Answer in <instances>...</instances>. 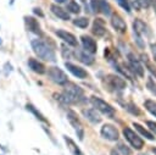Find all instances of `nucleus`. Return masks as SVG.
I'll list each match as a JSON object with an SVG mask.
<instances>
[{
  "label": "nucleus",
  "mask_w": 156,
  "mask_h": 155,
  "mask_svg": "<svg viewBox=\"0 0 156 155\" xmlns=\"http://www.w3.org/2000/svg\"><path fill=\"white\" fill-rule=\"evenodd\" d=\"M83 89L74 84V83H69L67 82L65 84V92L63 94H54V96L60 100V101H63L66 104H73V103H78L79 100H82L83 98Z\"/></svg>",
  "instance_id": "1"
},
{
  "label": "nucleus",
  "mask_w": 156,
  "mask_h": 155,
  "mask_svg": "<svg viewBox=\"0 0 156 155\" xmlns=\"http://www.w3.org/2000/svg\"><path fill=\"white\" fill-rule=\"evenodd\" d=\"M30 44H32L33 51L35 52V55L38 57H40V59H43L45 61H51V62L56 61V56H55L54 49L50 45H48L45 41H43L40 39H34V40H32Z\"/></svg>",
  "instance_id": "2"
},
{
  "label": "nucleus",
  "mask_w": 156,
  "mask_h": 155,
  "mask_svg": "<svg viewBox=\"0 0 156 155\" xmlns=\"http://www.w3.org/2000/svg\"><path fill=\"white\" fill-rule=\"evenodd\" d=\"M90 101H91V104L94 105V107H95L98 111L102 112L104 115H106V116H108V117H113V116H115V109H113L110 104H107L106 101H104L102 99H100V98H98V96H91Z\"/></svg>",
  "instance_id": "3"
},
{
  "label": "nucleus",
  "mask_w": 156,
  "mask_h": 155,
  "mask_svg": "<svg viewBox=\"0 0 156 155\" xmlns=\"http://www.w3.org/2000/svg\"><path fill=\"white\" fill-rule=\"evenodd\" d=\"M48 76H49V78L52 81V82H55V83H57V84H60V85H65L67 82H68V77H67V74L61 70V68H58V67H49V70H48Z\"/></svg>",
  "instance_id": "4"
},
{
  "label": "nucleus",
  "mask_w": 156,
  "mask_h": 155,
  "mask_svg": "<svg viewBox=\"0 0 156 155\" xmlns=\"http://www.w3.org/2000/svg\"><path fill=\"white\" fill-rule=\"evenodd\" d=\"M123 134H124V138L129 142V144H130L134 149L140 150V149L144 146L143 139H141L135 132H133L129 127H124V128H123Z\"/></svg>",
  "instance_id": "5"
},
{
  "label": "nucleus",
  "mask_w": 156,
  "mask_h": 155,
  "mask_svg": "<svg viewBox=\"0 0 156 155\" xmlns=\"http://www.w3.org/2000/svg\"><path fill=\"white\" fill-rule=\"evenodd\" d=\"M67 118H68L69 123L74 127V129H76V132H77V135H78L79 139L82 140L83 137H84V129H83V126H82V123H80V121H79V118H78V116H77V114H76L74 111H68V112H67Z\"/></svg>",
  "instance_id": "6"
},
{
  "label": "nucleus",
  "mask_w": 156,
  "mask_h": 155,
  "mask_svg": "<svg viewBox=\"0 0 156 155\" xmlns=\"http://www.w3.org/2000/svg\"><path fill=\"white\" fill-rule=\"evenodd\" d=\"M101 135H102L105 139L112 140V142L117 140L118 137H119L117 128H116L115 126H112V124H108V123H106V124H104V126L101 127Z\"/></svg>",
  "instance_id": "7"
},
{
  "label": "nucleus",
  "mask_w": 156,
  "mask_h": 155,
  "mask_svg": "<svg viewBox=\"0 0 156 155\" xmlns=\"http://www.w3.org/2000/svg\"><path fill=\"white\" fill-rule=\"evenodd\" d=\"M90 5L95 12H102L106 16L111 13V6L106 0H90Z\"/></svg>",
  "instance_id": "8"
},
{
  "label": "nucleus",
  "mask_w": 156,
  "mask_h": 155,
  "mask_svg": "<svg viewBox=\"0 0 156 155\" xmlns=\"http://www.w3.org/2000/svg\"><path fill=\"white\" fill-rule=\"evenodd\" d=\"M80 40H82L83 49L85 51H88L89 54H95L96 52L98 45H96V41L91 37H89V35H82L80 37Z\"/></svg>",
  "instance_id": "9"
},
{
  "label": "nucleus",
  "mask_w": 156,
  "mask_h": 155,
  "mask_svg": "<svg viewBox=\"0 0 156 155\" xmlns=\"http://www.w3.org/2000/svg\"><path fill=\"white\" fill-rule=\"evenodd\" d=\"M128 62H129L130 70L135 74H138L139 77H144V68H143V66L140 65V62L136 60V57L133 54H129L128 55Z\"/></svg>",
  "instance_id": "10"
},
{
  "label": "nucleus",
  "mask_w": 156,
  "mask_h": 155,
  "mask_svg": "<svg viewBox=\"0 0 156 155\" xmlns=\"http://www.w3.org/2000/svg\"><path fill=\"white\" fill-rule=\"evenodd\" d=\"M111 24L119 33H124L127 31V24H126L124 20L119 15H117V13H113L112 15V17H111Z\"/></svg>",
  "instance_id": "11"
},
{
  "label": "nucleus",
  "mask_w": 156,
  "mask_h": 155,
  "mask_svg": "<svg viewBox=\"0 0 156 155\" xmlns=\"http://www.w3.org/2000/svg\"><path fill=\"white\" fill-rule=\"evenodd\" d=\"M65 66H66V68H67L73 76H76L77 78H87V77H88V72H87L84 68L79 67V66H76V65H73V63H71V62H66Z\"/></svg>",
  "instance_id": "12"
},
{
  "label": "nucleus",
  "mask_w": 156,
  "mask_h": 155,
  "mask_svg": "<svg viewBox=\"0 0 156 155\" xmlns=\"http://www.w3.org/2000/svg\"><path fill=\"white\" fill-rule=\"evenodd\" d=\"M56 34H57V37H60V39H62L68 45H72V46L77 45V38L72 33L63 31V29H58V31H56Z\"/></svg>",
  "instance_id": "13"
},
{
  "label": "nucleus",
  "mask_w": 156,
  "mask_h": 155,
  "mask_svg": "<svg viewBox=\"0 0 156 155\" xmlns=\"http://www.w3.org/2000/svg\"><path fill=\"white\" fill-rule=\"evenodd\" d=\"M133 28H134V34L138 35L136 39H138L139 45H143L141 41H140V35L141 34H145V32H146V24L141 20H135L134 23H133Z\"/></svg>",
  "instance_id": "14"
},
{
  "label": "nucleus",
  "mask_w": 156,
  "mask_h": 155,
  "mask_svg": "<svg viewBox=\"0 0 156 155\" xmlns=\"http://www.w3.org/2000/svg\"><path fill=\"white\" fill-rule=\"evenodd\" d=\"M107 79H108L110 85H111L112 88H115V89L122 90V89H124V88H126V82H124V79H123V78H121V77H118V76L110 74V76L107 77Z\"/></svg>",
  "instance_id": "15"
},
{
  "label": "nucleus",
  "mask_w": 156,
  "mask_h": 155,
  "mask_svg": "<svg viewBox=\"0 0 156 155\" xmlns=\"http://www.w3.org/2000/svg\"><path fill=\"white\" fill-rule=\"evenodd\" d=\"M74 54H76V57H77L80 62H83V63H85V65H91V63L94 62L93 56H91V55H89V52H88V51H85V50L77 49Z\"/></svg>",
  "instance_id": "16"
},
{
  "label": "nucleus",
  "mask_w": 156,
  "mask_h": 155,
  "mask_svg": "<svg viewBox=\"0 0 156 155\" xmlns=\"http://www.w3.org/2000/svg\"><path fill=\"white\" fill-rule=\"evenodd\" d=\"M82 112H83V115L85 116V118L89 120L91 123H100L101 117H100L99 114L96 112V109H84Z\"/></svg>",
  "instance_id": "17"
},
{
  "label": "nucleus",
  "mask_w": 156,
  "mask_h": 155,
  "mask_svg": "<svg viewBox=\"0 0 156 155\" xmlns=\"http://www.w3.org/2000/svg\"><path fill=\"white\" fill-rule=\"evenodd\" d=\"M50 9H51L52 13H54L55 16H57L58 18H61V20H63V21H68V20H69V12H68L67 10L60 7V6L55 5V4H52V5L50 6Z\"/></svg>",
  "instance_id": "18"
},
{
  "label": "nucleus",
  "mask_w": 156,
  "mask_h": 155,
  "mask_svg": "<svg viewBox=\"0 0 156 155\" xmlns=\"http://www.w3.org/2000/svg\"><path fill=\"white\" fill-rule=\"evenodd\" d=\"M28 66H29V68H30L32 71H34L35 73H39V74L45 73V66H44L40 61H38V60H35V59H33V57L28 59Z\"/></svg>",
  "instance_id": "19"
},
{
  "label": "nucleus",
  "mask_w": 156,
  "mask_h": 155,
  "mask_svg": "<svg viewBox=\"0 0 156 155\" xmlns=\"http://www.w3.org/2000/svg\"><path fill=\"white\" fill-rule=\"evenodd\" d=\"M63 139H65V142H66V144H67L68 150L72 153V155H84V154L82 153V150L77 146V144H76V143H74L69 137L65 135V137H63Z\"/></svg>",
  "instance_id": "20"
},
{
  "label": "nucleus",
  "mask_w": 156,
  "mask_h": 155,
  "mask_svg": "<svg viewBox=\"0 0 156 155\" xmlns=\"http://www.w3.org/2000/svg\"><path fill=\"white\" fill-rule=\"evenodd\" d=\"M105 32H106V29L104 27V22L100 18H96L94 21V24H93V33L96 34L98 37H101L105 34Z\"/></svg>",
  "instance_id": "21"
},
{
  "label": "nucleus",
  "mask_w": 156,
  "mask_h": 155,
  "mask_svg": "<svg viewBox=\"0 0 156 155\" xmlns=\"http://www.w3.org/2000/svg\"><path fill=\"white\" fill-rule=\"evenodd\" d=\"M26 22H27V27L29 28V31L37 33V34H40L41 31H40V26L38 23L37 20H34L33 17H26Z\"/></svg>",
  "instance_id": "22"
},
{
  "label": "nucleus",
  "mask_w": 156,
  "mask_h": 155,
  "mask_svg": "<svg viewBox=\"0 0 156 155\" xmlns=\"http://www.w3.org/2000/svg\"><path fill=\"white\" fill-rule=\"evenodd\" d=\"M133 126H134V127H135V129H136L141 135H144L146 139H149V140H154V138H155V137H154V135H152L147 129H145L141 124H139V123H135V122H134V123H133Z\"/></svg>",
  "instance_id": "23"
},
{
  "label": "nucleus",
  "mask_w": 156,
  "mask_h": 155,
  "mask_svg": "<svg viewBox=\"0 0 156 155\" xmlns=\"http://www.w3.org/2000/svg\"><path fill=\"white\" fill-rule=\"evenodd\" d=\"M130 2H132V5L136 10H139V9H146L150 5V0H129V4Z\"/></svg>",
  "instance_id": "24"
},
{
  "label": "nucleus",
  "mask_w": 156,
  "mask_h": 155,
  "mask_svg": "<svg viewBox=\"0 0 156 155\" xmlns=\"http://www.w3.org/2000/svg\"><path fill=\"white\" fill-rule=\"evenodd\" d=\"M144 106H145V109L150 112V114H152L155 117H156V101H154V100H145V103H144Z\"/></svg>",
  "instance_id": "25"
},
{
  "label": "nucleus",
  "mask_w": 156,
  "mask_h": 155,
  "mask_svg": "<svg viewBox=\"0 0 156 155\" xmlns=\"http://www.w3.org/2000/svg\"><path fill=\"white\" fill-rule=\"evenodd\" d=\"M67 10L72 13H78L80 11V6H79V4H77V1L69 0L68 4H67Z\"/></svg>",
  "instance_id": "26"
},
{
  "label": "nucleus",
  "mask_w": 156,
  "mask_h": 155,
  "mask_svg": "<svg viewBox=\"0 0 156 155\" xmlns=\"http://www.w3.org/2000/svg\"><path fill=\"white\" fill-rule=\"evenodd\" d=\"M73 23H74V26L79 27V28H87L89 24V20L87 17H78L73 21Z\"/></svg>",
  "instance_id": "27"
},
{
  "label": "nucleus",
  "mask_w": 156,
  "mask_h": 155,
  "mask_svg": "<svg viewBox=\"0 0 156 155\" xmlns=\"http://www.w3.org/2000/svg\"><path fill=\"white\" fill-rule=\"evenodd\" d=\"M27 110H29L30 112H33V114L37 116L38 120H40V121H43V122H46V120L44 118V116H43V115H41V114H40V112H39L32 104H27Z\"/></svg>",
  "instance_id": "28"
},
{
  "label": "nucleus",
  "mask_w": 156,
  "mask_h": 155,
  "mask_svg": "<svg viewBox=\"0 0 156 155\" xmlns=\"http://www.w3.org/2000/svg\"><path fill=\"white\" fill-rule=\"evenodd\" d=\"M117 2H118V5H119L123 10H126L127 12H130V4H129V0H117Z\"/></svg>",
  "instance_id": "29"
},
{
  "label": "nucleus",
  "mask_w": 156,
  "mask_h": 155,
  "mask_svg": "<svg viewBox=\"0 0 156 155\" xmlns=\"http://www.w3.org/2000/svg\"><path fill=\"white\" fill-rule=\"evenodd\" d=\"M147 88H149L152 93H155V94H156V83L154 82V79H152L151 77L147 79Z\"/></svg>",
  "instance_id": "30"
},
{
  "label": "nucleus",
  "mask_w": 156,
  "mask_h": 155,
  "mask_svg": "<svg viewBox=\"0 0 156 155\" xmlns=\"http://www.w3.org/2000/svg\"><path fill=\"white\" fill-rule=\"evenodd\" d=\"M61 51H62V56H63L65 59H69V57L72 56V54H71V50H69L68 48L66 49V46H62Z\"/></svg>",
  "instance_id": "31"
},
{
  "label": "nucleus",
  "mask_w": 156,
  "mask_h": 155,
  "mask_svg": "<svg viewBox=\"0 0 156 155\" xmlns=\"http://www.w3.org/2000/svg\"><path fill=\"white\" fill-rule=\"evenodd\" d=\"M118 149H119L124 155H132V151H130L127 146H124L123 144H119V145H118Z\"/></svg>",
  "instance_id": "32"
},
{
  "label": "nucleus",
  "mask_w": 156,
  "mask_h": 155,
  "mask_svg": "<svg viewBox=\"0 0 156 155\" xmlns=\"http://www.w3.org/2000/svg\"><path fill=\"white\" fill-rule=\"evenodd\" d=\"M132 114H134V115H139L140 114V111L136 109V106L134 105V104H132V106H130V104H129V107H127Z\"/></svg>",
  "instance_id": "33"
},
{
  "label": "nucleus",
  "mask_w": 156,
  "mask_h": 155,
  "mask_svg": "<svg viewBox=\"0 0 156 155\" xmlns=\"http://www.w3.org/2000/svg\"><path fill=\"white\" fill-rule=\"evenodd\" d=\"M146 124L150 127V129L155 131V133H156V123H155V122H152V121H147V122H146Z\"/></svg>",
  "instance_id": "34"
},
{
  "label": "nucleus",
  "mask_w": 156,
  "mask_h": 155,
  "mask_svg": "<svg viewBox=\"0 0 156 155\" xmlns=\"http://www.w3.org/2000/svg\"><path fill=\"white\" fill-rule=\"evenodd\" d=\"M151 52H152V56H154V60L156 62V43L151 44Z\"/></svg>",
  "instance_id": "35"
},
{
  "label": "nucleus",
  "mask_w": 156,
  "mask_h": 155,
  "mask_svg": "<svg viewBox=\"0 0 156 155\" xmlns=\"http://www.w3.org/2000/svg\"><path fill=\"white\" fill-rule=\"evenodd\" d=\"M150 2H151L152 7H154V10H155V12H156V0H150Z\"/></svg>",
  "instance_id": "36"
},
{
  "label": "nucleus",
  "mask_w": 156,
  "mask_h": 155,
  "mask_svg": "<svg viewBox=\"0 0 156 155\" xmlns=\"http://www.w3.org/2000/svg\"><path fill=\"white\" fill-rule=\"evenodd\" d=\"M34 12H35V13H38L39 16H43V13L40 12V9H34Z\"/></svg>",
  "instance_id": "37"
},
{
  "label": "nucleus",
  "mask_w": 156,
  "mask_h": 155,
  "mask_svg": "<svg viewBox=\"0 0 156 155\" xmlns=\"http://www.w3.org/2000/svg\"><path fill=\"white\" fill-rule=\"evenodd\" d=\"M56 2H60V4H62V2H66L67 0H55Z\"/></svg>",
  "instance_id": "38"
},
{
  "label": "nucleus",
  "mask_w": 156,
  "mask_h": 155,
  "mask_svg": "<svg viewBox=\"0 0 156 155\" xmlns=\"http://www.w3.org/2000/svg\"><path fill=\"white\" fill-rule=\"evenodd\" d=\"M111 155H118V154H117L115 150H112V151H111Z\"/></svg>",
  "instance_id": "39"
},
{
  "label": "nucleus",
  "mask_w": 156,
  "mask_h": 155,
  "mask_svg": "<svg viewBox=\"0 0 156 155\" xmlns=\"http://www.w3.org/2000/svg\"><path fill=\"white\" fill-rule=\"evenodd\" d=\"M1 43H2V41H1V38H0V45H1Z\"/></svg>",
  "instance_id": "40"
},
{
  "label": "nucleus",
  "mask_w": 156,
  "mask_h": 155,
  "mask_svg": "<svg viewBox=\"0 0 156 155\" xmlns=\"http://www.w3.org/2000/svg\"><path fill=\"white\" fill-rule=\"evenodd\" d=\"M80 1H82V2H85V0H80Z\"/></svg>",
  "instance_id": "41"
}]
</instances>
